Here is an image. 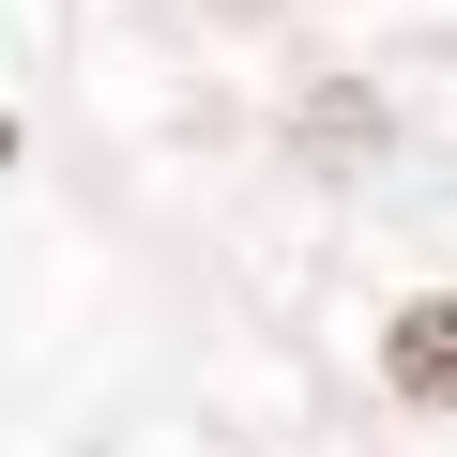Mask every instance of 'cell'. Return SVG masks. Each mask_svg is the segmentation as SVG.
<instances>
[{
  "mask_svg": "<svg viewBox=\"0 0 457 457\" xmlns=\"http://www.w3.org/2000/svg\"><path fill=\"white\" fill-rule=\"evenodd\" d=\"M381 381H396V411H457V290H411V305H396Z\"/></svg>",
  "mask_w": 457,
  "mask_h": 457,
  "instance_id": "obj_1",
  "label": "cell"
}]
</instances>
